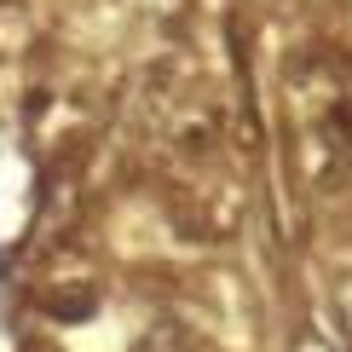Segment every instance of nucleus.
Instances as JSON below:
<instances>
[{"label":"nucleus","mask_w":352,"mask_h":352,"mask_svg":"<svg viewBox=\"0 0 352 352\" xmlns=\"http://www.w3.org/2000/svg\"><path fill=\"white\" fill-rule=\"evenodd\" d=\"M47 312H58L64 324H81V318H93V295H81V289H64V295L47 300Z\"/></svg>","instance_id":"f257e3e1"},{"label":"nucleus","mask_w":352,"mask_h":352,"mask_svg":"<svg viewBox=\"0 0 352 352\" xmlns=\"http://www.w3.org/2000/svg\"><path fill=\"white\" fill-rule=\"evenodd\" d=\"M139 352H185V335L179 329H156V335H144Z\"/></svg>","instance_id":"f03ea898"},{"label":"nucleus","mask_w":352,"mask_h":352,"mask_svg":"<svg viewBox=\"0 0 352 352\" xmlns=\"http://www.w3.org/2000/svg\"><path fill=\"white\" fill-rule=\"evenodd\" d=\"M29 352H52V346H29Z\"/></svg>","instance_id":"7ed1b4c3"}]
</instances>
